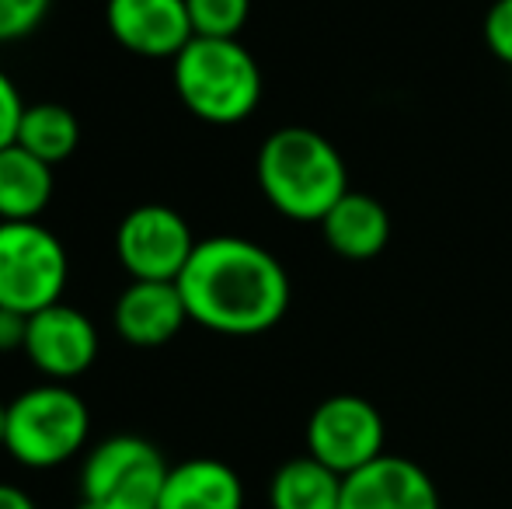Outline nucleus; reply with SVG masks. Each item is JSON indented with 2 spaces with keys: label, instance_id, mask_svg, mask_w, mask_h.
<instances>
[{
  "label": "nucleus",
  "instance_id": "obj_1",
  "mask_svg": "<svg viewBox=\"0 0 512 509\" xmlns=\"http://www.w3.org/2000/svg\"><path fill=\"white\" fill-rule=\"evenodd\" d=\"M178 290L189 321L216 335H262L283 321L290 307V276L269 248L248 238L220 234L196 245Z\"/></svg>",
  "mask_w": 512,
  "mask_h": 509
},
{
  "label": "nucleus",
  "instance_id": "obj_2",
  "mask_svg": "<svg viewBox=\"0 0 512 509\" xmlns=\"http://www.w3.org/2000/svg\"><path fill=\"white\" fill-rule=\"evenodd\" d=\"M258 185L283 217L321 224L349 192V171L338 147L307 126H283L258 150Z\"/></svg>",
  "mask_w": 512,
  "mask_h": 509
},
{
  "label": "nucleus",
  "instance_id": "obj_3",
  "mask_svg": "<svg viewBox=\"0 0 512 509\" xmlns=\"http://www.w3.org/2000/svg\"><path fill=\"white\" fill-rule=\"evenodd\" d=\"M182 105L213 126L244 123L262 102V70L237 39H196L171 60Z\"/></svg>",
  "mask_w": 512,
  "mask_h": 509
},
{
  "label": "nucleus",
  "instance_id": "obj_4",
  "mask_svg": "<svg viewBox=\"0 0 512 509\" xmlns=\"http://www.w3.org/2000/svg\"><path fill=\"white\" fill-rule=\"evenodd\" d=\"M91 436V412L67 384H39L7 405L4 450L28 471H53L84 454Z\"/></svg>",
  "mask_w": 512,
  "mask_h": 509
},
{
  "label": "nucleus",
  "instance_id": "obj_5",
  "mask_svg": "<svg viewBox=\"0 0 512 509\" xmlns=\"http://www.w3.org/2000/svg\"><path fill=\"white\" fill-rule=\"evenodd\" d=\"M67 248L39 220H0V307L25 318L60 304L67 290Z\"/></svg>",
  "mask_w": 512,
  "mask_h": 509
},
{
  "label": "nucleus",
  "instance_id": "obj_6",
  "mask_svg": "<svg viewBox=\"0 0 512 509\" xmlns=\"http://www.w3.org/2000/svg\"><path fill=\"white\" fill-rule=\"evenodd\" d=\"M171 464L150 440L115 433L95 443L81 461V499L102 509H157Z\"/></svg>",
  "mask_w": 512,
  "mask_h": 509
},
{
  "label": "nucleus",
  "instance_id": "obj_7",
  "mask_svg": "<svg viewBox=\"0 0 512 509\" xmlns=\"http://www.w3.org/2000/svg\"><path fill=\"white\" fill-rule=\"evenodd\" d=\"M196 245L199 241L189 220L161 203L129 210L115 231V255L122 269L133 279H154V283H178Z\"/></svg>",
  "mask_w": 512,
  "mask_h": 509
},
{
  "label": "nucleus",
  "instance_id": "obj_8",
  "mask_svg": "<svg viewBox=\"0 0 512 509\" xmlns=\"http://www.w3.org/2000/svg\"><path fill=\"white\" fill-rule=\"evenodd\" d=\"M384 415L359 394H335L307 422V454L342 478L384 457Z\"/></svg>",
  "mask_w": 512,
  "mask_h": 509
},
{
  "label": "nucleus",
  "instance_id": "obj_9",
  "mask_svg": "<svg viewBox=\"0 0 512 509\" xmlns=\"http://www.w3.org/2000/svg\"><path fill=\"white\" fill-rule=\"evenodd\" d=\"M25 356L46 381L67 384L88 374L98 360V328L84 311L70 304H53L28 318Z\"/></svg>",
  "mask_w": 512,
  "mask_h": 509
},
{
  "label": "nucleus",
  "instance_id": "obj_10",
  "mask_svg": "<svg viewBox=\"0 0 512 509\" xmlns=\"http://www.w3.org/2000/svg\"><path fill=\"white\" fill-rule=\"evenodd\" d=\"M105 25L122 49L143 60H175L196 39L185 0H108Z\"/></svg>",
  "mask_w": 512,
  "mask_h": 509
},
{
  "label": "nucleus",
  "instance_id": "obj_11",
  "mask_svg": "<svg viewBox=\"0 0 512 509\" xmlns=\"http://www.w3.org/2000/svg\"><path fill=\"white\" fill-rule=\"evenodd\" d=\"M342 509H439V492L422 464L384 454L345 478Z\"/></svg>",
  "mask_w": 512,
  "mask_h": 509
},
{
  "label": "nucleus",
  "instance_id": "obj_12",
  "mask_svg": "<svg viewBox=\"0 0 512 509\" xmlns=\"http://www.w3.org/2000/svg\"><path fill=\"white\" fill-rule=\"evenodd\" d=\"M189 321V307L178 283H154V279H133L119 293L112 311V325L122 342L140 349H154L171 342Z\"/></svg>",
  "mask_w": 512,
  "mask_h": 509
},
{
  "label": "nucleus",
  "instance_id": "obj_13",
  "mask_svg": "<svg viewBox=\"0 0 512 509\" xmlns=\"http://www.w3.org/2000/svg\"><path fill=\"white\" fill-rule=\"evenodd\" d=\"M321 231L335 255L366 262V258H377L391 241V217L380 199L349 189L321 220Z\"/></svg>",
  "mask_w": 512,
  "mask_h": 509
},
{
  "label": "nucleus",
  "instance_id": "obj_14",
  "mask_svg": "<svg viewBox=\"0 0 512 509\" xmlns=\"http://www.w3.org/2000/svg\"><path fill=\"white\" fill-rule=\"evenodd\" d=\"M157 509H244L241 475L216 457L171 464Z\"/></svg>",
  "mask_w": 512,
  "mask_h": 509
},
{
  "label": "nucleus",
  "instance_id": "obj_15",
  "mask_svg": "<svg viewBox=\"0 0 512 509\" xmlns=\"http://www.w3.org/2000/svg\"><path fill=\"white\" fill-rule=\"evenodd\" d=\"M53 199V168L11 143L0 150V220H39Z\"/></svg>",
  "mask_w": 512,
  "mask_h": 509
},
{
  "label": "nucleus",
  "instance_id": "obj_16",
  "mask_svg": "<svg viewBox=\"0 0 512 509\" xmlns=\"http://www.w3.org/2000/svg\"><path fill=\"white\" fill-rule=\"evenodd\" d=\"M345 478L310 454L293 457L272 475L269 506L272 509H342Z\"/></svg>",
  "mask_w": 512,
  "mask_h": 509
},
{
  "label": "nucleus",
  "instance_id": "obj_17",
  "mask_svg": "<svg viewBox=\"0 0 512 509\" xmlns=\"http://www.w3.org/2000/svg\"><path fill=\"white\" fill-rule=\"evenodd\" d=\"M81 143V123L77 116L60 102H35L25 109L18 126V147L46 161L49 168L67 161Z\"/></svg>",
  "mask_w": 512,
  "mask_h": 509
},
{
  "label": "nucleus",
  "instance_id": "obj_18",
  "mask_svg": "<svg viewBox=\"0 0 512 509\" xmlns=\"http://www.w3.org/2000/svg\"><path fill=\"white\" fill-rule=\"evenodd\" d=\"M192 32L203 39H237L251 14V0H185Z\"/></svg>",
  "mask_w": 512,
  "mask_h": 509
},
{
  "label": "nucleus",
  "instance_id": "obj_19",
  "mask_svg": "<svg viewBox=\"0 0 512 509\" xmlns=\"http://www.w3.org/2000/svg\"><path fill=\"white\" fill-rule=\"evenodd\" d=\"M53 0H0V42H18L46 21Z\"/></svg>",
  "mask_w": 512,
  "mask_h": 509
},
{
  "label": "nucleus",
  "instance_id": "obj_20",
  "mask_svg": "<svg viewBox=\"0 0 512 509\" xmlns=\"http://www.w3.org/2000/svg\"><path fill=\"white\" fill-rule=\"evenodd\" d=\"M485 42L495 60L512 67V0H495L485 14Z\"/></svg>",
  "mask_w": 512,
  "mask_h": 509
},
{
  "label": "nucleus",
  "instance_id": "obj_21",
  "mask_svg": "<svg viewBox=\"0 0 512 509\" xmlns=\"http://www.w3.org/2000/svg\"><path fill=\"white\" fill-rule=\"evenodd\" d=\"M28 105L21 102V91L11 77L0 70V150H7L11 143H18V126Z\"/></svg>",
  "mask_w": 512,
  "mask_h": 509
},
{
  "label": "nucleus",
  "instance_id": "obj_22",
  "mask_svg": "<svg viewBox=\"0 0 512 509\" xmlns=\"http://www.w3.org/2000/svg\"><path fill=\"white\" fill-rule=\"evenodd\" d=\"M25 335H28V318H25V314L0 307V353L25 349Z\"/></svg>",
  "mask_w": 512,
  "mask_h": 509
},
{
  "label": "nucleus",
  "instance_id": "obj_23",
  "mask_svg": "<svg viewBox=\"0 0 512 509\" xmlns=\"http://www.w3.org/2000/svg\"><path fill=\"white\" fill-rule=\"evenodd\" d=\"M0 509H39V506H35V499L21 485L0 482Z\"/></svg>",
  "mask_w": 512,
  "mask_h": 509
},
{
  "label": "nucleus",
  "instance_id": "obj_24",
  "mask_svg": "<svg viewBox=\"0 0 512 509\" xmlns=\"http://www.w3.org/2000/svg\"><path fill=\"white\" fill-rule=\"evenodd\" d=\"M4 433H7V405L0 401V450H4Z\"/></svg>",
  "mask_w": 512,
  "mask_h": 509
},
{
  "label": "nucleus",
  "instance_id": "obj_25",
  "mask_svg": "<svg viewBox=\"0 0 512 509\" xmlns=\"http://www.w3.org/2000/svg\"><path fill=\"white\" fill-rule=\"evenodd\" d=\"M74 509H102V506H95V503H88V499H77V506Z\"/></svg>",
  "mask_w": 512,
  "mask_h": 509
}]
</instances>
